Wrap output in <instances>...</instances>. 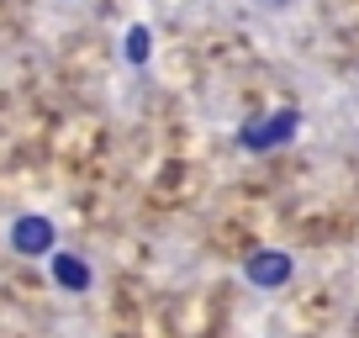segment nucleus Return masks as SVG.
Returning <instances> with one entry per match:
<instances>
[{"label":"nucleus","mask_w":359,"mask_h":338,"mask_svg":"<svg viewBox=\"0 0 359 338\" xmlns=\"http://www.w3.org/2000/svg\"><path fill=\"white\" fill-rule=\"evenodd\" d=\"M116 58H122L127 74H148L154 58H158V27L148 22V16L122 22V32H116Z\"/></svg>","instance_id":"39448f33"},{"label":"nucleus","mask_w":359,"mask_h":338,"mask_svg":"<svg viewBox=\"0 0 359 338\" xmlns=\"http://www.w3.org/2000/svg\"><path fill=\"white\" fill-rule=\"evenodd\" d=\"M6 248L16 259H48L58 248V222L48 212H16L6 222Z\"/></svg>","instance_id":"f03ea898"},{"label":"nucleus","mask_w":359,"mask_h":338,"mask_svg":"<svg viewBox=\"0 0 359 338\" xmlns=\"http://www.w3.org/2000/svg\"><path fill=\"white\" fill-rule=\"evenodd\" d=\"M69 6H90V0H69Z\"/></svg>","instance_id":"0eeeda50"},{"label":"nucleus","mask_w":359,"mask_h":338,"mask_svg":"<svg viewBox=\"0 0 359 338\" xmlns=\"http://www.w3.org/2000/svg\"><path fill=\"white\" fill-rule=\"evenodd\" d=\"M43 264H48V285H53L58 296H90L95 291V264H90V254H79V248H53Z\"/></svg>","instance_id":"20e7f679"},{"label":"nucleus","mask_w":359,"mask_h":338,"mask_svg":"<svg viewBox=\"0 0 359 338\" xmlns=\"http://www.w3.org/2000/svg\"><path fill=\"white\" fill-rule=\"evenodd\" d=\"M248 6H254V11L264 16V22H285V16H296V11H302V0H248Z\"/></svg>","instance_id":"423d86ee"},{"label":"nucleus","mask_w":359,"mask_h":338,"mask_svg":"<svg viewBox=\"0 0 359 338\" xmlns=\"http://www.w3.org/2000/svg\"><path fill=\"white\" fill-rule=\"evenodd\" d=\"M243 285H254V291H264V296H275V291H285V285L296 280V254L291 248H254V254H243Z\"/></svg>","instance_id":"7ed1b4c3"},{"label":"nucleus","mask_w":359,"mask_h":338,"mask_svg":"<svg viewBox=\"0 0 359 338\" xmlns=\"http://www.w3.org/2000/svg\"><path fill=\"white\" fill-rule=\"evenodd\" d=\"M306 127V111L302 106H269V111H254L238 122L233 143L243 148V154H280V148H291L296 137H302Z\"/></svg>","instance_id":"f257e3e1"}]
</instances>
